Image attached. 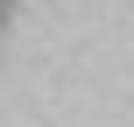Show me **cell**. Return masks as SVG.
Masks as SVG:
<instances>
[{
    "instance_id": "1",
    "label": "cell",
    "mask_w": 134,
    "mask_h": 127,
    "mask_svg": "<svg viewBox=\"0 0 134 127\" xmlns=\"http://www.w3.org/2000/svg\"><path fill=\"white\" fill-rule=\"evenodd\" d=\"M0 7H7V0H0Z\"/></svg>"
},
{
    "instance_id": "2",
    "label": "cell",
    "mask_w": 134,
    "mask_h": 127,
    "mask_svg": "<svg viewBox=\"0 0 134 127\" xmlns=\"http://www.w3.org/2000/svg\"><path fill=\"white\" fill-rule=\"evenodd\" d=\"M0 14H7V7H0Z\"/></svg>"
}]
</instances>
